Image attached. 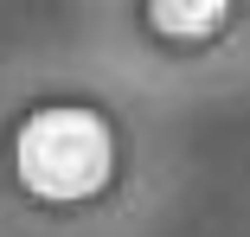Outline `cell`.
<instances>
[{
  "instance_id": "obj_1",
  "label": "cell",
  "mask_w": 250,
  "mask_h": 237,
  "mask_svg": "<svg viewBox=\"0 0 250 237\" xmlns=\"http://www.w3.org/2000/svg\"><path fill=\"white\" fill-rule=\"evenodd\" d=\"M13 173L45 205H83L116 173V128L90 103H45L13 135Z\"/></svg>"
},
{
  "instance_id": "obj_2",
  "label": "cell",
  "mask_w": 250,
  "mask_h": 237,
  "mask_svg": "<svg viewBox=\"0 0 250 237\" xmlns=\"http://www.w3.org/2000/svg\"><path fill=\"white\" fill-rule=\"evenodd\" d=\"M147 20L167 32H199V26H225L231 7H218V0H206V7H147Z\"/></svg>"
}]
</instances>
